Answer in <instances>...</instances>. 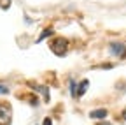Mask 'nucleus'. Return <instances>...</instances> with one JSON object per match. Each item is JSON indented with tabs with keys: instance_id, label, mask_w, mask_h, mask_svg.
<instances>
[{
	"instance_id": "f257e3e1",
	"label": "nucleus",
	"mask_w": 126,
	"mask_h": 125,
	"mask_svg": "<svg viewBox=\"0 0 126 125\" xmlns=\"http://www.w3.org/2000/svg\"><path fill=\"white\" fill-rule=\"evenodd\" d=\"M67 48H68V44H67V41L63 39V37H58V39H54L53 42H51V51L54 53V55H58V56H63L67 53Z\"/></svg>"
},
{
	"instance_id": "f03ea898",
	"label": "nucleus",
	"mask_w": 126,
	"mask_h": 125,
	"mask_svg": "<svg viewBox=\"0 0 126 125\" xmlns=\"http://www.w3.org/2000/svg\"><path fill=\"white\" fill-rule=\"evenodd\" d=\"M12 118V109L7 104H0V125H9Z\"/></svg>"
},
{
	"instance_id": "7ed1b4c3",
	"label": "nucleus",
	"mask_w": 126,
	"mask_h": 125,
	"mask_svg": "<svg viewBox=\"0 0 126 125\" xmlns=\"http://www.w3.org/2000/svg\"><path fill=\"white\" fill-rule=\"evenodd\" d=\"M110 51L114 55H117V56H124L126 55V46L121 44V42H112L110 44Z\"/></svg>"
},
{
	"instance_id": "20e7f679",
	"label": "nucleus",
	"mask_w": 126,
	"mask_h": 125,
	"mask_svg": "<svg viewBox=\"0 0 126 125\" xmlns=\"http://www.w3.org/2000/svg\"><path fill=\"white\" fill-rule=\"evenodd\" d=\"M107 115H109V113H107V109H93V111L89 113V116L94 118V120H103Z\"/></svg>"
},
{
	"instance_id": "39448f33",
	"label": "nucleus",
	"mask_w": 126,
	"mask_h": 125,
	"mask_svg": "<svg viewBox=\"0 0 126 125\" xmlns=\"http://www.w3.org/2000/svg\"><path fill=\"white\" fill-rule=\"evenodd\" d=\"M88 85H89L88 79H82L81 83H79V85H77V93H75V97H82L84 93H86V90H88Z\"/></svg>"
},
{
	"instance_id": "423d86ee",
	"label": "nucleus",
	"mask_w": 126,
	"mask_h": 125,
	"mask_svg": "<svg viewBox=\"0 0 126 125\" xmlns=\"http://www.w3.org/2000/svg\"><path fill=\"white\" fill-rule=\"evenodd\" d=\"M51 34H53V28H51V26H49V28H46V30H44V32H42V35H40V37L37 39V42H40V41H44L46 37H49Z\"/></svg>"
},
{
	"instance_id": "0eeeda50",
	"label": "nucleus",
	"mask_w": 126,
	"mask_h": 125,
	"mask_svg": "<svg viewBox=\"0 0 126 125\" xmlns=\"http://www.w3.org/2000/svg\"><path fill=\"white\" fill-rule=\"evenodd\" d=\"M0 93H9V88L5 85H2V83H0Z\"/></svg>"
},
{
	"instance_id": "6e6552de",
	"label": "nucleus",
	"mask_w": 126,
	"mask_h": 125,
	"mask_svg": "<svg viewBox=\"0 0 126 125\" xmlns=\"http://www.w3.org/2000/svg\"><path fill=\"white\" fill-rule=\"evenodd\" d=\"M42 125H53V122H51V118H46V120L42 122Z\"/></svg>"
},
{
	"instance_id": "1a4fd4ad",
	"label": "nucleus",
	"mask_w": 126,
	"mask_h": 125,
	"mask_svg": "<svg viewBox=\"0 0 126 125\" xmlns=\"http://www.w3.org/2000/svg\"><path fill=\"white\" fill-rule=\"evenodd\" d=\"M98 125H110V123H109V122H100Z\"/></svg>"
},
{
	"instance_id": "9d476101",
	"label": "nucleus",
	"mask_w": 126,
	"mask_h": 125,
	"mask_svg": "<svg viewBox=\"0 0 126 125\" xmlns=\"http://www.w3.org/2000/svg\"><path fill=\"white\" fill-rule=\"evenodd\" d=\"M123 118L126 120V109H123Z\"/></svg>"
}]
</instances>
